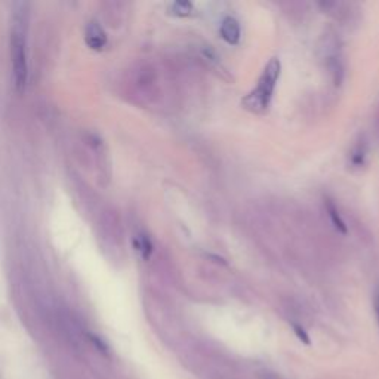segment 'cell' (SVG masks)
<instances>
[{
	"label": "cell",
	"mask_w": 379,
	"mask_h": 379,
	"mask_svg": "<svg viewBox=\"0 0 379 379\" xmlns=\"http://www.w3.org/2000/svg\"><path fill=\"white\" fill-rule=\"evenodd\" d=\"M279 76H280V63L279 59L275 58L271 59L268 66L265 67L260 80H258L256 88L243 101H241L243 107L252 113H264L270 105Z\"/></svg>",
	"instance_id": "cell-1"
},
{
	"label": "cell",
	"mask_w": 379,
	"mask_h": 379,
	"mask_svg": "<svg viewBox=\"0 0 379 379\" xmlns=\"http://www.w3.org/2000/svg\"><path fill=\"white\" fill-rule=\"evenodd\" d=\"M135 248H136V251L141 253V256L144 258V260H147V258L151 255V243H150V240L145 236L136 237Z\"/></svg>",
	"instance_id": "cell-6"
},
{
	"label": "cell",
	"mask_w": 379,
	"mask_h": 379,
	"mask_svg": "<svg viewBox=\"0 0 379 379\" xmlns=\"http://www.w3.org/2000/svg\"><path fill=\"white\" fill-rule=\"evenodd\" d=\"M375 311H376V317H378V323H379V287L375 294Z\"/></svg>",
	"instance_id": "cell-9"
},
{
	"label": "cell",
	"mask_w": 379,
	"mask_h": 379,
	"mask_svg": "<svg viewBox=\"0 0 379 379\" xmlns=\"http://www.w3.org/2000/svg\"><path fill=\"white\" fill-rule=\"evenodd\" d=\"M295 332L298 333V337H299L301 339H304L306 342H308V337H307V333L304 332V329L299 327V326H295Z\"/></svg>",
	"instance_id": "cell-8"
},
{
	"label": "cell",
	"mask_w": 379,
	"mask_h": 379,
	"mask_svg": "<svg viewBox=\"0 0 379 379\" xmlns=\"http://www.w3.org/2000/svg\"><path fill=\"white\" fill-rule=\"evenodd\" d=\"M174 11L175 15H179V17H184V15H188L193 9L191 4L190 2H176L172 5L171 8Z\"/></svg>",
	"instance_id": "cell-7"
},
{
	"label": "cell",
	"mask_w": 379,
	"mask_h": 379,
	"mask_svg": "<svg viewBox=\"0 0 379 379\" xmlns=\"http://www.w3.org/2000/svg\"><path fill=\"white\" fill-rule=\"evenodd\" d=\"M221 36L225 42L236 44L240 39V27L234 18H225L221 25Z\"/></svg>",
	"instance_id": "cell-4"
},
{
	"label": "cell",
	"mask_w": 379,
	"mask_h": 379,
	"mask_svg": "<svg viewBox=\"0 0 379 379\" xmlns=\"http://www.w3.org/2000/svg\"><path fill=\"white\" fill-rule=\"evenodd\" d=\"M12 63H13V79L20 90L27 83V51H25V32L20 23L13 24L12 30Z\"/></svg>",
	"instance_id": "cell-2"
},
{
	"label": "cell",
	"mask_w": 379,
	"mask_h": 379,
	"mask_svg": "<svg viewBox=\"0 0 379 379\" xmlns=\"http://www.w3.org/2000/svg\"><path fill=\"white\" fill-rule=\"evenodd\" d=\"M326 210H327V215L333 224V227H335V229L338 231H341L342 234L347 233V227H345V222L342 221V218L339 217V212L337 209V206L332 203V200H326Z\"/></svg>",
	"instance_id": "cell-5"
},
{
	"label": "cell",
	"mask_w": 379,
	"mask_h": 379,
	"mask_svg": "<svg viewBox=\"0 0 379 379\" xmlns=\"http://www.w3.org/2000/svg\"><path fill=\"white\" fill-rule=\"evenodd\" d=\"M86 43L89 44L92 49L101 51L105 43H107V36H105L104 30L97 24V23H90L86 28Z\"/></svg>",
	"instance_id": "cell-3"
}]
</instances>
